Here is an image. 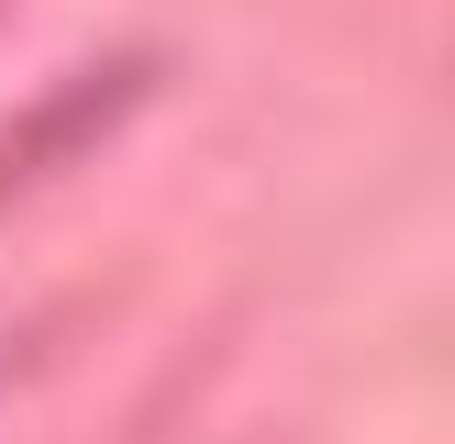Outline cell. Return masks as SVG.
Wrapping results in <instances>:
<instances>
[{
    "mask_svg": "<svg viewBox=\"0 0 455 444\" xmlns=\"http://www.w3.org/2000/svg\"><path fill=\"white\" fill-rule=\"evenodd\" d=\"M145 78H156V56H100V67H78L67 89H44L34 111H12V123H0V211H12L22 189H44L56 167H78V155L145 100Z\"/></svg>",
    "mask_w": 455,
    "mask_h": 444,
    "instance_id": "6da1fadb",
    "label": "cell"
}]
</instances>
